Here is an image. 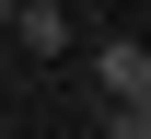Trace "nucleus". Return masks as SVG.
<instances>
[{
	"label": "nucleus",
	"mask_w": 151,
	"mask_h": 139,
	"mask_svg": "<svg viewBox=\"0 0 151 139\" xmlns=\"http://www.w3.org/2000/svg\"><path fill=\"white\" fill-rule=\"evenodd\" d=\"M93 81H105V104H151V46L139 35H105L93 46Z\"/></svg>",
	"instance_id": "f257e3e1"
},
{
	"label": "nucleus",
	"mask_w": 151,
	"mask_h": 139,
	"mask_svg": "<svg viewBox=\"0 0 151 139\" xmlns=\"http://www.w3.org/2000/svg\"><path fill=\"white\" fill-rule=\"evenodd\" d=\"M0 23H12V0H0Z\"/></svg>",
	"instance_id": "20e7f679"
},
{
	"label": "nucleus",
	"mask_w": 151,
	"mask_h": 139,
	"mask_svg": "<svg viewBox=\"0 0 151 139\" xmlns=\"http://www.w3.org/2000/svg\"><path fill=\"white\" fill-rule=\"evenodd\" d=\"M12 35L35 46V58H58V46H70V23H58V0H12Z\"/></svg>",
	"instance_id": "f03ea898"
},
{
	"label": "nucleus",
	"mask_w": 151,
	"mask_h": 139,
	"mask_svg": "<svg viewBox=\"0 0 151 139\" xmlns=\"http://www.w3.org/2000/svg\"><path fill=\"white\" fill-rule=\"evenodd\" d=\"M105 139H151V104H105Z\"/></svg>",
	"instance_id": "7ed1b4c3"
}]
</instances>
